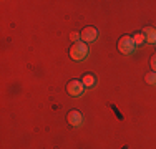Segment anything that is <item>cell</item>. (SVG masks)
Returning a JSON list of instances; mask_svg holds the SVG:
<instances>
[{
  "label": "cell",
  "instance_id": "cell-4",
  "mask_svg": "<svg viewBox=\"0 0 156 149\" xmlns=\"http://www.w3.org/2000/svg\"><path fill=\"white\" fill-rule=\"evenodd\" d=\"M80 38H81V42H85L87 45L95 42V40L98 38V30H96L95 27H85L80 33Z\"/></svg>",
  "mask_w": 156,
  "mask_h": 149
},
{
  "label": "cell",
  "instance_id": "cell-8",
  "mask_svg": "<svg viewBox=\"0 0 156 149\" xmlns=\"http://www.w3.org/2000/svg\"><path fill=\"white\" fill-rule=\"evenodd\" d=\"M144 81H146L148 85H156V73L154 71H150L144 74Z\"/></svg>",
  "mask_w": 156,
  "mask_h": 149
},
{
  "label": "cell",
  "instance_id": "cell-5",
  "mask_svg": "<svg viewBox=\"0 0 156 149\" xmlns=\"http://www.w3.org/2000/svg\"><path fill=\"white\" fill-rule=\"evenodd\" d=\"M66 121H68L72 126H80L81 123H83V114H81L78 109H70L68 114H66Z\"/></svg>",
  "mask_w": 156,
  "mask_h": 149
},
{
  "label": "cell",
  "instance_id": "cell-1",
  "mask_svg": "<svg viewBox=\"0 0 156 149\" xmlns=\"http://www.w3.org/2000/svg\"><path fill=\"white\" fill-rule=\"evenodd\" d=\"M88 55V45L85 42H76L70 47V58L75 61H81Z\"/></svg>",
  "mask_w": 156,
  "mask_h": 149
},
{
  "label": "cell",
  "instance_id": "cell-9",
  "mask_svg": "<svg viewBox=\"0 0 156 149\" xmlns=\"http://www.w3.org/2000/svg\"><path fill=\"white\" fill-rule=\"evenodd\" d=\"M133 40H135L136 45H141V43H143V40H144L143 33H136V35H133Z\"/></svg>",
  "mask_w": 156,
  "mask_h": 149
},
{
  "label": "cell",
  "instance_id": "cell-7",
  "mask_svg": "<svg viewBox=\"0 0 156 149\" xmlns=\"http://www.w3.org/2000/svg\"><path fill=\"white\" fill-rule=\"evenodd\" d=\"M81 83L85 85V88H91L96 85V76L93 73H85L83 78H81Z\"/></svg>",
  "mask_w": 156,
  "mask_h": 149
},
{
  "label": "cell",
  "instance_id": "cell-3",
  "mask_svg": "<svg viewBox=\"0 0 156 149\" xmlns=\"http://www.w3.org/2000/svg\"><path fill=\"white\" fill-rule=\"evenodd\" d=\"M83 89H85V85L81 83V80H70L68 85H66V93H68L72 98H78V96H81Z\"/></svg>",
  "mask_w": 156,
  "mask_h": 149
},
{
  "label": "cell",
  "instance_id": "cell-2",
  "mask_svg": "<svg viewBox=\"0 0 156 149\" xmlns=\"http://www.w3.org/2000/svg\"><path fill=\"white\" fill-rule=\"evenodd\" d=\"M135 47H136V43H135L131 35H123L118 40V50L123 55H131L135 51Z\"/></svg>",
  "mask_w": 156,
  "mask_h": 149
},
{
  "label": "cell",
  "instance_id": "cell-10",
  "mask_svg": "<svg viewBox=\"0 0 156 149\" xmlns=\"http://www.w3.org/2000/svg\"><path fill=\"white\" fill-rule=\"evenodd\" d=\"M150 66H151V70H153V71L156 73V53L150 58Z\"/></svg>",
  "mask_w": 156,
  "mask_h": 149
},
{
  "label": "cell",
  "instance_id": "cell-6",
  "mask_svg": "<svg viewBox=\"0 0 156 149\" xmlns=\"http://www.w3.org/2000/svg\"><path fill=\"white\" fill-rule=\"evenodd\" d=\"M141 33H143L144 42H146V43L156 45V28H153V27H144Z\"/></svg>",
  "mask_w": 156,
  "mask_h": 149
},
{
  "label": "cell",
  "instance_id": "cell-11",
  "mask_svg": "<svg viewBox=\"0 0 156 149\" xmlns=\"http://www.w3.org/2000/svg\"><path fill=\"white\" fill-rule=\"evenodd\" d=\"M70 38H72V40H73V42H75V43H76V42H78V38H80V35H78V33H75V32H73V33H72V35H70Z\"/></svg>",
  "mask_w": 156,
  "mask_h": 149
}]
</instances>
